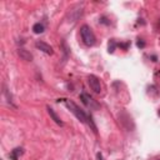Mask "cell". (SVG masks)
<instances>
[{"label":"cell","instance_id":"obj_12","mask_svg":"<svg viewBox=\"0 0 160 160\" xmlns=\"http://www.w3.org/2000/svg\"><path fill=\"white\" fill-rule=\"evenodd\" d=\"M98 160H104V159H103V155H101L100 153L98 154Z\"/></svg>","mask_w":160,"mask_h":160},{"label":"cell","instance_id":"obj_4","mask_svg":"<svg viewBox=\"0 0 160 160\" xmlns=\"http://www.w3.org/2000/svg\"><path fill=\"white\" fill-rule=\"evenodd\" d=\"M88 84H89V87L92 88V90H93L94 93L99 94V93L101 92V83H100V80H99L98 76H95V75H89V76H88Z\"/></svg>","mask_w":160,"mask_h":160},{"label":"cell","instance_id":"obj_6","mask_svg":"<svg viewBox=\"0 0 160 160\" xmlns=\"http://www.w3.org/2000/svg\"><path fill=\"white\" fill-rule=\"evenodd\" d=\"M48 113H49V115H50V118L58 124V125H60V126H63L64 125V123L61 121V119H60V116L54 111V109H51L50 106H48Z\"/></svg>","mask_w":160,"mask_h":160},{"label":"cell","instance_id":"obj_1","mask_svg":"<svg viewBox=\"0 0 160 160\" xmlns=\"http://www.w3.org/2000/svg\"><path fill=\"white\" fill-rule=\"evenodd\" d=\"M59 101H63L64 104H65V106L80 120V121H82V123H84V124H88V125H90L92 128H93V130L94 131H96V128H95V125L93 124V121H92V118H89L82 109H80L74 101H71V100H69V99H59Z\"/></svg>","mask_w":160,"mask_h":160},{"label":"cell","instance_id":"obj_10","mask_svg":"<svg viewBox=\"0 0 160 160\" xmlns=\"http://www.w3.org/2000/svg\"><path fill=\"white\" fill-rule=\"evenodd\" d=\"M115 46H116V43L114 41V40H110L109 41V53H114V50H115Z\"/></svg>","mask_w":160,"mask_h":160},{"label":"cell","instance_id":"obj_13","mask_svg":"<svg viewBox=\"0 0 160 160\" xmlns=\"http://www.w3.org/2000/svg\"><path fill=\"white\" fill-rule=\"evenodd\" d=\"M158 115H159V116H160V109H159V111H158Z\"/></svg>","mask_w":160,"mask_h":160},{"label":"cell","instance_id":"obj_9","mask_svg":"<svg viewBox=\"0 0 160 160\" xmlns=\"http://www.w3.org/2000/svg\"><path fill=\"white\" fill-rule=\"evenodd\" d=\"M33 31H34L35 34H41V33H44V25H43V24H40V23L34 24V26H33Z\"/></svg>","mask_w":160,"mask_h":160},{"label":"cell","instance_id":"obj_5","mask_svg":"<svg viewBox=\"0 0 160 160\" xmlns=\"http://www.w3.org/2000/svg\"><path fill=\"white\" fill-rule=\"evenodd\" d=\"M35 46H36L38 49H40L41 51H44L45 54H48V55H53V54H54V50H53V48H51L49 44L44 43V41H36Z\"/></svg>","mask_w":160,"mask_h":160},{"label":"cell","instance_id":"obj_14","mask_svg":"<svg viewBox=\"0 0 160 160\" xmlns=\"http://www.w3.org/2000/svg\"><path fill=\"white\" fill-rule=\"evenodd\" d=\"M156 160H160V159H156Z\"/></svg>","mask_w":160,"mask_h":160},{"label":"cell","instance_id":"obj_3","mask_svg":"<svg viewBox=\"0 0 160 160\" xmlns=\"http://www.w3.org/2000/svg\"><path fill=\"white\" fill-rule=\"evenodd\" d=\"M80 99H82V101L88 106V108H90L92 110H98L99 108H100V105H99V103L96 101V100H94L89 94H87V93H83L82 95H80Z\"/></svg>","mask_w":160,"mask_h":160},{"label":"cell","instance_id":"obj_7","mask_svg":"<svg viewBox=\"0 0 160 160\" xmlns=\"http://www.w3.org/2000/svg\"><path fill=\"white\" fill-rule=\"evenodd\" d=\"M23 153H24V149L23 148H15L14 150H12V153L9 154V156H10L12 160H19V158L23 155Z\"/></svg>","mask_w":160,"mask_h":160},{"label":"cell","instance_id":"obj_8","mask_svg":"<svg viewBox=\"0 0 160 160\" xmlns=\"http://www.w3.org/2000/svg\"><path fill=\"white\" fill-rule=\"evenodd\" d=\"M18 54H19V56L23 59V60H26V61H31L33 60V55L28 51V50H25V49H19L18 50Z\"/></svg>","mask_w":160,"mask_h":160},{"label":"cell","instance_id":"obj_2","mask_svg":"<svg viewBox=\"0 0 160 160\" xmlns=\"http://www.w3.org/2000/svg\"><path fill=\"white\" fill-rule=\"evenodd\" d=\"M80 35H82V39L85 43V45L88 46H93L96 43V38L89 25H83L80 28Z\"/></svg>","mask_w":160,"mask_h":160},{"label":"cell","instance_id":"obj_11","mask_svg":"<svg viewBox=\"0 0 160 160\" xmlns=\"http://www.w3.org/2000/svg\"><path fill=\"white\" fill-rule=\"evenodd\" d=\"M144 45H145V44H144V43H143V41H140V40H139V41H138V46H139V48H143V46H144Z\"/></svg>","mask_w":160,"mask_h":160}]
</instances>
